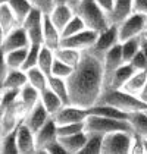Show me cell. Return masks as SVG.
<instances>
[{
  "instance_id": "1",
  "label": "cell",
  "mask_w": 147,
  "mask_h": 154,
  "mask_svg": "<svg viewBox=\"0 0 147 154\" xmlns=\"http://www.w3.org/2000/svg\"><path fill=\"white\" fill-rule=\"evenodd\" d=\"M69 104L90 109L99 101L103 93V65L102 59L83 51L78 65L66 78Z\"/></svg>"
},
{
  "instance_id": "2",
  "label": "cell",
  "mask_w": 147,
  "mask_h": 154,
  "mask_svg": "<svg viewBox=\"0 0 147 154\" xmlns=\"http://www.w3.org/2000/svg\"><path fill=\"white\" fill-rule=\"evenodd\" d=\"M97 103H105V104L116 107L118 110H121L127 115H130L133 112H138V110H147L146 103H143L137 95L130 94L121 88H118V90H115V88L103 90Z\"/></svg>"
},
{
  "instance_id": "3",
  "label": "cell",
  "mask_w": 147,
  "mask_h": 154,
  "mask_svg": "<svg viewBox=\"0 0 147 154\" xmlns=\"http://www.w3.org/2000/svg\"><path fill=\"white\" fill-rule=\"evenodd\" d=\"M75 13L83 19L86 28L100 32L109 26V19L106 12L99 6L94 0H80L75 8Z\"/></svg>"
},
{
  "instance_id": "4",
  "label": "cell",
  "mask_w": 147,
  "mask_h": 154,
  "mask_svg": "<svg viewBox=\"0 0 147 154\" xmlns=\"http://www.w3.org/2000/svg\"><path fill=\"white\" fill-rule=\"evenodd\" d=\"M84 131L87 134H99V135H106V134L116 132V131L133 132L128 120L105 118V116H99L93 113H88L84 119Z\"/></svg>"
},
{
  "instance_id": "5",
  "label": "cell",
  "mask_w": 147,
  "mask_h": 154,
  "mask_svg": "<svg viewBox=\"0 0 147 154\" xmlns=\"http://www.w3.org/2000/svg\"><path fill=\"white\" fill-rule=\"evenodd\" d=\"M133 132L116 131L103 135L102 140V154H130Z\"/></svg>"
},
{
  "instance_id": "6",
  "label": "cell",
  "mask_w": 147,
  "mask_h": 154,
  "mask_svg": "<svg viewBox=\"0 0 147 154\" xmlns=\"http://www.w3.org/2000/svg\"><path fill=\"white\" fill-rule=\"evenodd\" d=\"M43 18L44 13L33 8L22 21L21 26L24 28L30 44H43Z\"/></svg>"
},
{
  "instance_id": "7",
  "label": "cell",
  "mask_w": 147,
  "mask_h": 154,
  "mask_svg": "<svg viewBox=\"0 0 147 154\" xmlns=\"http://www.w3.org/2000/svg\"><path fill=\"white\" fill-rule=\"evenodd\" d=\"M144 24H146V16L138 13H131L128 18H125L122 22L116 25L119 43L134 37H140L144 32Z\"/></svg>"
},
{
  "instance_id": "8",
  "label": "cell",
  "mask_w": 147,
  "mask_h": 154,
  "mask_svg": "<svg viewBox=\"0 0 147 154\" xmlns=\"http://www.w3.org/2000/svg\"><path fill=\"white\" fill-rule=\"evenodd\" d=\"M118 43H119V38H118V26L110 24L106 29L100 31L97 34V38H96L94 44L88 48V51L102 59L103 54H105L109 48L113 47L115 44H118Z\"/></svg>"
},
{
  "instance_id": "9",
  "label": "cell",
  "mask_w": 147,
  "mask_h": 154,
  "mask_svg": "<svg viewBox=\"0 0 147 154\" xmlns=\"http://www.w3.org/2000/svg\"><path fill=\"white\" fill-rule=\"evenodd\" d=\"M122 63L124 60H122V53H121V44L118 43L112 48H109L103 54V57H102V65H103V90L108 88L113 72L116 71Z\"/></svg>"
},
{
  "instance_id": "10",
  "label": "cell",
  "mask_w": 147,
  "mask_h": 154,
  "mask_svg": "<svg viewBox=\"0 0 147 154\" xmlns=\"http://www.w3.org/2000/svg\"><path fill=\"white\" fill-rule=\"evenodd\" d=\"M97 34L99 32L93 31V29L84 28L80 32L74 34V35L63 37L61 40V46L75 48V50H80V51H86L94 44V41L97 38Z\"/></svg>"
},
{
  "instance_id": "11",
  "label": "cell",
  "mask_w": 147,
  "mask_h": 154,
  "mask_svg": "<svg viewBox=\"0 0 147 154\" xmlns=\"http://www.w3.org/2000/svg\"><path fill=\"white\" fill-rule=\"evenodd\" d=\"M87 115H88V110L87 109L74 106V104H63L52 118L55 119L56 125H65V123L84 122Z\"/></svg>"
},
{
  "instance_id": "12",
  "label": "cell",
  "mask_w": 147,
  "mask_h": 154,
  "mask_svg": "<svg viewBox=\"0 0 147 154\" xmlns=\"http://www.w3.org/2000/svg\"><path fill=\"white\" fill-rule=\"evenodd\" d=\"M58 125L55 122V119L50 116L47 122L40 128V129L34 132V138H36V153H43L44 148L49 145L50 142L58 140Z\"/></svg>"
},
{
  "instance_id": "13",
  "label": "cell",
  "mask_w": 147,
  "mask_h": 154,
  "mask_svg": "<svg viewBox=\"0 0 147 154\" xmlns=\"http://www.w3.org/2000/svg\"><path fill=\"white\" fill-rule=\"evenodd\" d=\"M16 147L18 154H34L36 153V138L34 132L30 129L24 122L16 128Z\"/></svg>"
},
{
  "instance_id": "14",
  "label": "cell",
  "mask_w": 147,
  "mask_h": 154,
  "mask_svg": "<svg viewBox=\"0 0 147 154\" xmlns=\"http://www.w3.org/2000/svg\"><path fill=\"white\" fill-rule=\"evenodd\" d=\"M30 46V41H28V37L25 34L24 28L19 25L16 28H13L12 31H9L8 34H5V40H3V44H2V50L3 53L6 51H11V50H16V48H24Z\"/></svg>"
},
{
  "instance_id": "15",
  "label": "cell",
  "mask_w": 147,
  "mask_h": 154,
  "mask_svg": "<svg viewBox=\"0 0 147 154\" xmlns=\"http://www.w3.org/2000/svg\"><path fill=\"white\" fill-rule=\"evenodd\" d=\"M49 118H50V115L47 113V110H46V109L43 107V104L38 101L30 112H27V115H25V118L22 122H24L25 125L33 131V132H37V131L47 122Z\"/></svg>"
},
{
  "instance_id": "16",
  "label": "cell",
  "mask_w": 147,
  "mask_h": 154,
  "mask_svg": "<svg viewBox=\"0 0 147 154\" xmlns=\"http://www.w3.org/2000/svg\"><path fill=\"white\" fill-rule=\"evenodd\" d=\"M61 31L53 25L49 15L44 13V18H43V46L55 50V48H58L61 46Z\"/></svg>"
},
{
  "instance_id": "17",
  "label": "cell",
  "mask_w": 147,
  "mask_h": 154,
  "mask_svg": "<svg viewBox=\"0 0 147 154\" xmlns=\"http://www.w3.org/2000/svg\"><path fill=\"white\" fill-rule=\"evenodd\" d=\"M133 13V0H113L112 11L108 13L109 24L118 25Z\"/></svg>"
},
{
  "instance_id": "18",
  "label": "cell",
  "mask_w": 147,
  "mask_h": 154,
  "mask_svg": "<svg viewBox=\"0 0 147 154\" xmlns=\"http://www.w3.org/2000/svg\"><path fill=\"white\" fill-rule=\"evenodd\" d=\"M27 82V72L24 69H8L0 82V90H21Z\"/></svg>"
},
{
  "instance_id": "19",
  "label": "cell",
  "mask_w": 147,
  "mask_h": 154,
  "mask_svg": "<svg viewBox=\"0 0 147 154\" xmlns=\"http://www.w3.org/2000/svg\"><path fill=\"white\" fill-rule=\"evenodd\" d=\"M74 11L66 5V3H56L55 6H53V9L50 11V13H47L50 18V21L53 22V25L62 31L63 29V26L68 24V21L71 19L74 16Z\"/></svg>"
},
{
  "instance_id": "20",
  "label": "cell",
  "mask_w": 147,
  "mask_h": 154,
  "mask_svg": "<svg viewBox=\"0 0 147 154\" xmlns=\"http://www.w3.org/2000/svg\"><path fill=\"white\" fill-rule=\"evenodd\" d=\"M58 140L62 144V147H63V150H65L66 154H80L81 148L86 144L87 134L86 131H83V132L66 135V137H58Z\"/></svg>"
},
{
  "instance_id": "21",
  "label": "cell",
  "mask_w": 147,
  "mask_h": 154,
  "mask_svg": "<svg viewBox=\"0 0 147 154\" xmlns=\"http://www.w3.org/2000/svg\"><path fill=\"white\" fill-rule=\"evenodd\" d=\"M134 72H135V69L130 65V63H122L116 71L113 72L108 88H115V90L122 88L124 85H125V82L130 79V76H131ZM105 90H106V88H105Z\"/></svg>"
},
{
  "instance_id": "22",
  "label": "cell",
  "mask_w": 147,
  "mask_h": 154,
  "mask_svg": "<svg viewBox=\"0 0 147 154\" xmlns=\"http://www.w3.org/2000/svg\"><path fill=\"white\" fill-rule=\"evenodd\" d=\"M40 103L47 110V113H49L50 116H53V115L63 106V101L50 90L49 87L44 88V90L40 93Z\"/></svg>"
},
{
  "instance_id": "23",
  "label": "cell",
  "mask_w": 147,
  "mask_h": 154,
  "mask_svg": "<svg viewBox=\"0 0 147 154\" xmlns=\"http://www.w3.org/2000/svg\"><path fill=\"white\" fill-rule=\"evenodd\" d=\"M53 53H55V59L61 60V62L72 66V68H75L78 65V62L81 59V54H83V51H80V50L65 47V46H59L58 48H55Z\"/></svg>"
},
{
  "instance_id": "24",
  "label": "cell",
  "mask_w": 147,
  "mask_h": 154,
  "mask_svg": "<svg viewBox=\"0 0 147 154\" xmlns=\"http://www.w3.org/2000/svg\"><path fill=\"white\" fill-rule=\"evenodd\" d=\"M18 100L21 101V104L24 106V109L27 112H30L33 107L36 106L37 103L40 101V93L37 91L34 87H31L30 84L27 82L19 90V94H18Z\"/></svg>"
},
{
  "instance_id": "25",
  "label": "cell",
  "mask_w": 147,
  "mask_h": 154,
  "mask_svg": "<svg viewBox=\"0 0 147 154\" xmlns=\"http://www.w3.org/2000/svg\"><path fill=\"white\" fill-rule=\"evenodd\" d=\"M88 113H93V115H99V116H105V118H113V119H124L127 120L128 115L124 113L121 110H118L116 107L109 106V104H105V103H96L94 106H91L90 109H87Z\"/></svg>"
},
{
  "instance_id": "26",
  "label": "cell",
  "mask_w": 147,
  "mask_h": 154,
  "mask_svg": "<svg viewBox=\"0 0 147 154\" xmlns=\"http://www.w3.org/2000/svg\"><path fill=\"white\" fill-rule=\"evenodd\" d=\"M127 120L130 122L133 132L141 135V137H147V113H146V110H138V112L130 113Z\"/></svg>"
},
{
  "instance_id": "27",
  "label": "cell",
  "mask_w": 147,
  "mask_h": 154,
  "mask_svg": "<svg viewBox=\"0 0 147 154\" xmlns=\"http://www.w3.org/2000/svg\"><path fill=\"white\" fill-rule=\"evenodd\" d=\"M146 81H147V71H135L121 90L130 93V94L138 95V93L141 91V88L146 84Z\"/></svg>"
},
{
  "instance_id": "28",
  "label": "cell",
  "mask_w": 147,
  "mask_h": 154,
  "mask_svg": "<svg viewBox=\"0 0 147 154\" xmlns=\"http://www.w3.org/2000/svg\"><path fill=\"white\" fill-rule=\"evenodd\" d=\"M53 62H55V53H53V50L41 44L40 51H38V59H37V68L41 72H44L47 76H50Z\"/></svg>"
},
{
  "instance_id": "29",
  "label": "cell",
  "mask_w": 147,
  "mask_h": 154,
  "mask_svg": "<svg viewBox=\"0 0 147 154\" xmlns=\"http://www.w3.org/2000/svg\"><path fill=\"white\" fill-rule=\"evenodd\" d=\"M27 72V79H28V84L31 85V87H34L38 93H41L44 88H47V81H49V76L44 73V72H41L37 66L34 68H31V69H28Z\"/></svg>"
},
{
  "instance_id": "30",
  "label": "cell",
  "mask_w": 147,
  "mask_h": 154,
  "mask_svg": "<svg viewBox=\"0 0 147 154\" xmlns=\"http://www.w3.org/2000/svg\"><path fill=\"white\" fill-rule=\"evenodd\" d=\"M27 50H28V47L16 48V50H11V51L5 53V63H6L8 69H22L25 56H27Z\"/></svg>"
},
{
  "instance_id": "31",
  "label": "cell",
  "mask_w": 147,
  "mask_h": 154,
  "mask_svg": "<svg viewBox=\"0 0 147 154\" xmlns=\"http://www.w3.org/2000/svg\"><path fill=\"white\" fill-rule=\"evenodd\" d=\"M47 87L58 95L63 101V104H69V94H68V85H66V79L63 78H58V76H49L47 81Z\"/></svg>"
},
{
  "instance_id": "32",
  "label": "cell",
  "mask_w": 147,
  "mask_h": 154,
  "mask_svg": "<svg viewBox=\"0 0 147 154\" xmlns=\"http://www.w3.org/2000/svg\"><path fill=\"white\" fill-rule=\"evenodd\" d=\"M8 6L11 8V11L15 15V18H16L19 25L22 24L25 16L33 9V5L28 0H8Z\"/></svg>"
},
{
  "instance_id": "33",
  "label": "cell",
  "mask_w": 147,
  "mask_h": 154,
  "mask_svg": "<svg viewBox=\"0 0 147 154\" xmlns=\"http://www.w3.org/2000/svg\"><path fill=\"white\" fill-rule=\"evenodd\" d=\"M0 25H2L5 34H8L9 31H12L13 28L19 26L15 15L12 13L11 8L8 6V3H5V5L0 6Z\"/></svg>"
},
{
  "instance_id": "34",
  "label": "cell",
  "mask_w": 147,
  "mask_h": 154,
  "mask_svg": "<svg viewBox=\"0 0 147 154\" xmlns=\"http://www.w3.org/2000/svg\"><path fill=\"white\" fill-rule=\"evenodd\" d=\"M140 37H134V38H130V40H125L122 43H119L124 63H128L137 54V51L140 50Z\"/></svg>"
},
{
  "instance_id": "35",
  "label": "cell",
  "mask_w": 147,
  "mask_h": 154,
  "mask_svg": "<svg viewBox=\"0 0 147 154\" xmlns=\"http://www.w3.org/2000/svg\"><path fill=\"white\" fill-rule=\"evenodd\" d=\"M102 140H103V135L87 134L86 144L81 148L80 154H102Z\"/></svg>"
},
{
  "instance_id": "36",
  "label": "cell",
  "mask_w": 147,
  "mask_h": 154,
  "mask_svg": "<svg viewBox=\"0 0 147 154\" xmlns=\"http://www.w3.org/2000/svg\"><path fill=\"white\" fill-rule=\"evenodd\" d=\"M0 154H18L16 129L2 135V138H0Z\"/></svg>"
},
{
  "instance_id": "37",
  "label": "cell",
  "mask_w": 147,
  "mask_h": 154,
  "mask_svg": "<svg viewBox=\"0 0 147 154\" xmlns=\"http://www.w3.org/2000/svg\"><path fill=\"white\" fill-rule=\"evenodd\" d=\"M86 28V25L83 22V19L77 15V13H74V16L68 21V24L63 26V29L61 31V35L62 38L63 37H69V35H74V34H77V32H80L81 29H84Z\"/></svg>"
},
{
  "instance_id": "38",
  "label": "cell",
  "mask_w": 147,
  "mask_h": 154,
  "mask_svg": "<svg viewBox=\"0 0 147 154\" xmlns=\"http://www.w3.org/2000/svg\"><path fill=\"white\" fill-rule=\"evenodd\" d=\"M41 44H30L28 50H27V56H25V62L22 65V69L28 71L31 68L37 66V59H38V51H40Z\"/></svg>"
},
{
  "instance_id": "39",
  "label": "cell",
  "mask_w": 147,
  "mask_h": 154,
  "mask_svg": "<svg viewBox=\"0 0 147 154\" xmlns=\"http://www.w3.org/2000/svg\"><path fill=\"white\" fill-rule=\"evenodd\" d=\"M72 71H74L72 66H69V65L63 63V62H61V60L55 59L53 66H52V72H50V76H58V78H63V79H66V78L71 75V72Z\"/></svg>"
},
{
  "instance_id": "40",
  "label": "cell",
  "mask_w": 147,
  "mask_h": 154,
  "mask_svg": "<svg viewBox=\"0 0 147 154\" xmlns=\"http://www.w3.org/2000/svg\"><path fill=\"white\" fill-rule=\"evenodd\" d=\"M58 137H66L84 131V122H75V123H65V125H58Z\"/></svg>"
},
{
  "instance_id": "41",
  "label": "cell",
  "mask_w": 147,
  "mask_h": 154,
  "mask_svg": "<svg viewBox=\"0 0 147 154\" xmlns=\"http://www.w3.org/2000/svg\"><path fill=\"white\" fill-rule=\"evenodd\" d=\"M130 154H144L143 148V137L133 132L131 135V145H130Z\"/></svg>"
},
{
  "instance_id": "42",
  "label": "cell",
  "mask_w": 147,
  "mask_h": 154,
  "mask_svg": "<svg viewBox=\"0 0 147 154\" xmlns=\"http://www.w3.org/2000/svg\"><path fill=\"white\" fill-rule=\"evenodd\" d=\"M128 63L134 68L135 71H147V59H146V56L141 53V50H138L137 54Z\"/></svg>"
},
{
  "instance_id": "43",
  "label": "cell",
  "mask_w": 147,
  "mask_h": 154,
  "mask_svg": "<svg viewBox=\"0 0 147 154\" xmlns=\"http://www.w3.org/2000/svg\"><path fill=\"white\" fill-rule=\"evenodd\" d=\"M28 2L33 5V8L41 11L43 13H50L53 6L56 5V0H28Z\"/></svg>"
},
{
  "instance_id": "44",
  "label": "cell",
  "mask_w": 147,
  "mask_h": 154,
  "mask_svg": "<svg viewBox=\"0 0 147 154\" xmlns=\"http://www.w3.org/2000/svg\"><path fill=\"white\" fill-rule=\"evenodd\" d=\"M43 153L44 154H66L65 153V150H63V147H62V144L59 142V140L50 142L49 145L44 148Z\"/></svg>"
},
{
  "instance_id": "45",
  "label": "cell",
  "mask_w": 147,
  "mask_h": 154,
  "mask_svg": "<svg viewBox=\"0 0 147 154\" xmlns=\"http://www.w3.org/2000/svg\"><path fill=\"white\" fill-rule=\"evenodd\" d=\"M133 13L147 16V0H133Z\"/></svg>"
},
{
  "instance_id": "46",
  "label": "cell",
  "mask_w": 147,
  "mask_h": 154,
  "mask_svg": "<svg viewBox=\"0 0 147 154\" xmlns=\"http://www.w3.org/2000/svg\"><path fill=\"white\" fill-rule=\"evenodd\" d=\"M96 3H97L99 6L106 12V15L112 11V6H113V0H94Z\"/></svg>"
},
{
  "instance_id": "47",
  "label": "cell",
  "mask_w": 147,
  "mask_h": 154,
  "mask_svg": "<svg viewBox=\"0 0 147 154\" xmlns=\"http://www.w3.org/2000/svg\"><path fill=\"white\" fill-rule=\"evenodd\" d=\"M6 72H8V66H6V63H5V53H3V50L0 48V82H2V79L5 78Z\"/></svg>"
},
{
  "instance_id": "48",
  "label": "cell",
  "mask_w": 147,
  "mask_h": 154,
  "mask_svg": "<svg viewBox=\"0 0 147 154\" xmlns=\"http://www.w3.org/2000/svg\"><path fill=\"white\" fill-rule=\"evenodd\" d=\"M137 97H138V98H140L143 103H146V104H147V81H146V84L143 85L141 91L138 93V95H137Z\"/></svg>"
},
{
  "instance_id": "49",
  "label": "cell",
  "mask_w": 147,
  "mask_h": 154,
  "mask_svg": "<svg viewBox=\"0 0 147 154\" xmlns=\"http://www.w3.org/2000/svg\"><path fill=\"white\" fill-rule=\"evenodd\" d=\"M140 50H141V53L146 56V59H147V40L143 35L140 37Z\"/></svg>"
},
{
  "instance_id": "50",
  "label": "cell",
  "mask_w": 147,
  "mask_h": 154,
  "mask_svg": "<svg viewBox=\"0 0 147 154\" xmlns=\"http://www.w3.org/2000/svg\"><path fill=\"white\" fill-rule=\"evenodd\" d=\"M63 3H66L71 9H72L74 12H75V8L78 6V3H80V0H63Z\"/></svg>"
},
{
  "instance_id": "51",
  "label": "cell",
  "mask_w": 147,
  "mask_h": 154,
  "mask_svg": "<svg viewBox=\"0 0 147 154\" xmlns=\"http://www.w3.org/2000/svg\"><path fill=\"white\" fill-rule=\"evenodd\" d=\"M3 40H5V31H3V28H2V25H0V47H2V44H3Z\"/></svg>"
},
{
  "instance_id": "52",
  "label": "cell",
  "mask_w": 147,
  "mask_h": 154,
  "mask_svg": "<svg viewBox=\"0 0 147 154\" xmlns=\"http://www.w3.org/2000/svg\"><path fill=\"white\" fill-rule=\"evenodd\" d=\"M143 148H144V154H147V137H143Z\"/></svg>"
},
{
  "instance_id": "53",
  "label": "cell",
  "mask_w": 147,
  "mask_h": 154,
  "mask_svg": "<svg viewBox=\"0 0 147 154\" xmlns=\"http://www.w3.org/2000/svg\"><path fill=\"white\" fill-rule=\"evenodd\" d=\"M5 3H8V0H0V6H2V5H5Z\"/></svg>"
},
{
  "instance_id": "54",
  "label": "cell",
  "mask_w": 147,
  "mask_h": 154,
  "mask_svg": "<svg viewBox=\"0 0 147 154\" xmlns=\"http://www.w3.org/2000/svg\"><path fill=\"white\" fill-rule=\"evenodd\" d=\"M141 35H143V37H144V38H146V40H147V31H144V32H143Z\"/></svg>"
},
{
  "instance_id": "55",
  "label": "cell",
  "mask_w": 147,
  "mask_h": 154,
  "mask_svg": "<svg viewBox=\"0 0 147 154\" xmlns=\"http://www.w3.org/2000/svg\"><path fill=\"white\" fill-rule=\"evenodd\" d=\"M144 31H147V16H146V24H144Z\"/></svg>"
},
{
  "instance_id": "56",
  "label": "cell",
  "mask_w": 147,
  "mask_h": 154,
  "mask_svg": "<svg viewBox=\"0 0 147 154\" xmlns=\"http://www.w3.org/2000/svg\"><path fill=\"white\" fill-rule=\"evenodd\" d=\"M56 3H63V0H56Z\"/></svg>"
},
{
  "instance_id": "57",
  "label": "cell",
  "mask_w": 147,
  "mask_h": 154,
  "mask_svg": "<svg viewBox=\"0 0 147 154\" xmlns=\"http://www.w3.org/2000/svg\"><path fill=\"white\" fill-rule=\"evenodd\" d=\"M2 135H3V134H2V126H0V138H2Z\"/></svg>"
},
{
  "instance_id": "58",
  "label": "cell",
  "mask_w": 147,
  "mask_h": 154,
  "mask_svg": "<svg viewBox=\"0 0 147 154\" xmlns=\"http://www.w3.org/2000/svg\"><path fill=\"white\" fill-rule=\"evenodd\" d=\"M0 103H2V91H0Z\"/></svg>"
},
{
  "instance_id": "59",
  "label": "cell",
  "mask_w": 147,
  "mask_h": 154,
  "mask_svg": "<svg viewBox=\"0 0 147 154\" xmlns=\"http://www.w3.org/2000/svg\"><path fill=\"white\" fill-rule=\"evenodd\" d=\"M146 113H147V110H146Z\"/></svg>"
}]
</instances>
